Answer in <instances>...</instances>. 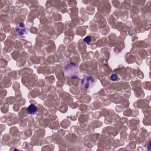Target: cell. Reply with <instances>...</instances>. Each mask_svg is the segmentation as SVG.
Listing matches in <instances>:
<instances>
[{
  "instance_id": "6da1fadb",
  "label": "cell",
  "mask_w": 151,
  "mask_h": 151,
  "mask_svg": "<svg viewBox=\"0 0 151 151\" xmlns=\"http://www.w3.org/2000/svg\"><path fill=\"white\" fill-rule=\"evenodd\" d=\"M94 80H95L92 76H88V77H86L82 80V84L86 88H88L89 87L90 85H91L94 83Z\"/></svg>"
},
{
  "instance_id": "7a4b0ae2",
  "label": "cell",
  "mask_w": 151,
  "mask_h": 151,
  "mask_svg": "<svg viewBox=\"0 0 151 151\" xmlns=\"http://www.w3.org/2000/svg\"><path fill=\"white\" fill-rule=\"evenodd\" d=\"M15 31L20 35H23L26 32V27L24 24L21 23H20L17 27L15 28Z\"/></svg>"
},
{
  "instance_id": "3957f363",
  "label": "cell",
  "mask_w": 151,
  "mask_h": 151,
  "mask_svg": "<svg viewBox=\"0 0 151 151\" xmlns=\"http://www.w3.org/2000/svg\"><path fill=\"white\" fill-rule=\"evenodd\" d=\"M37 111V108L34 104H31L27 109V112L28 114H34Z\"/></svg>"
},
{
  "instance_id": "277c9868",
  "label": "cell",
  "mask_w": 151,
  "mask_h": 151,
  "mask_svg": "<svg viewBox=\"0 0 151 151\" xmlns=\"http://www.w3.org/2000/svg\"><path fill=\"white\" fill-rule=\"evenodd\" d=\"M84 41L87 44H90L92 41V38L91 37H90V36H87V37H86L85 39H84Z\"/></svg>"
},
{
  "instance_id": "5b68a950",
  "label": "cell",
  "mask_w": 151,
  "mask_h": 151,
  "mask_svg": "<svg viewBox=\"0 0 151 151\" xmlns=\"http://www.w3.org/2000/svg\"><path fill=\"white\" fill-rule=\"evenodd\" d=\"M111 79L113 81H116V80L118 79V77L116 74H112L111 76Z\"/></svg>"
}]
</instances>
